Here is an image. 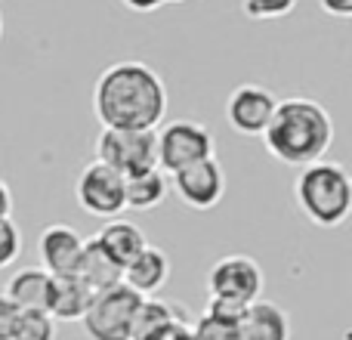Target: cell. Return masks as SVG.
<instances>
[{"label":"cell","mask_w":352,"mask_h":340,"mask_svg":"<svg viewBox=\"0 0 352 340\" xmlns=\"http://www.w3.org/2000/svg\"><path fill=\"white\" fill-rule=\"evenodd\" d=\"M93 115L102 127L158 130L167 115V87L146 62H115L96 78Z\"/></svg>","instance_id":"1"},{"label":"cell","mask_w":352,"mask_h":340,"mask_svg":"<svg viewBox=\"0 0 352 340\" xmlns=\"http://www.w3.org/2000/svg\"><path fill=\"white\" fill-rule=\"evenodd\" d=\"M263 146L275 161L297 170L324 161L328 149L334 146L331 111L306 96L281 99L272 115V124L263 134Z\"/></svg>","instance_id":"2"},{"label":"cell","mask_w":352,"mask_h":340,"mask_svg":"<svg viewBox=\"0 0 352 340\" xmlns=\"http://www.w3.org/2000/svg\"><path fill=\"white\" fill-rule=\"evenodd\" d=\"M294 201L318 229H337L352 217V173L337 161L300 167L294 180Z\"/></svg>","instance_id":"3"},{"label":"cell","mask_w":352,"mask_h":340,"mask_svg":"<svg viewBox=\"0 0 352 340\" xmlns=\"http://www.w3.org/2000/svg\"><path fill=\"white\" fill-rule=\"evenodd\" d=\"M142 294H136L130 285H115L96 291L90 310L84 316V331L90 340H133L136 312H140Z\"/></svg>","instance_id":"4"},{"label":"cell","mask_w":352,"mask_h":340,"mask_svg":"<svg viewBox=\"0 0 352 340\" xmlns=\"http://www.w3.org/2000/svg\"><path fill=\"white\" fill-rule=\"evenodd\" d=\"M96 161L121 176H140L158 167V134L155 130H115L102 127L96 136Z\"/></svg>","instance_id":"5"},{"label":"cell","mask_w":352,"mask_h":340,"mask_svg":"<svg viewBox=\"0 0 352 340\" xmlns=\"http://www.w3.org/2000/svg\"><path fill=\"white\" fill-rule=\"evenodd\" d=\"M217 155V140H213L210 127L201 121H170L158 130V167L167 176L179 173L182 167L204 161Z\"/></svg>","instance_id":"6"},{"label":"cell","mask_w":352,"mask_h":340,"mask_svg":"<svg viewBox=\"0 0 352 340\" xmlns=\"http://www.w3.org/2000/svg\"><path fill=\"white\" fill-rule=\"evenodd\" d=\"M74 198L80 211L99 220H115L127 211V176L102 161H90L74 180Z\"/></svg>","instance_id":"7"},{"label":"cell","mask_w":352,"mask_h":340,"mask_svg":"<svg viewBox=\"0 0 352 340\" xmlns=\"http://www.w3.org/2000/svg\"><path fill=\"white\" fill-rule=\"evenodd\" d=\"M263 269L254 257L229 254L219 257L207 273V294L210 300H229L238 306H250L263 294Z\"/></svg>","instance_id":"8"},{"label":"cell","mask_w":352,"mask_h":340,"mask_svg":"<svg viewBox=\"0 0 352 340\" xmlns=\"http://www.w3.org/2000/svg\"><path fill=\"white\" fill-rule=\"evenodd\" d=\"M170 189L192 211H213L226 195V170L217 161V155L195 161V164L182 167L179 173L170 176Z\"/></svg>","instance_id":"9"},{"label":"cell","mask_w":352,"mask_h":340,"mask_svg":"<svg viewBox=\"0 0 352 340\" xmlns=\"http://www.w3.org/2000/svg\"><path fill=\"white\" fill-rule=\"evenodd\" d=\"M275 109H278V99L272 96V90H266L263 84H241L226 99V121L235 134L263 140Z\"/></svg>","instance_id":"10"},{"label":"cell","mask_w":352,"mask_h":340,"mask_svg":"<svg viewBox=\"0 0 352 340\" xmlns=\"http://www.w3.org/2000/svg\"><path fill=\"white\" fill-rule=\"evenodd\" d=\"M84 248H87V238L65 223H53L37 235V257H41V266L47 269L53 279L78 275L80 260H84Z\"/></svg>","instance_id":"11"},{"label":"cell","mask_w":352,"mask_h":340,"mask_svg":"<svg viewBox=\"0 0 352 340\" xmlns=\"http://www.w3.org/2000/svg\"><path fill=\"white\" fill-rule=\"evenodd\" d=\"M241 340H291V319L272 300H256L238 322Z\"/></svg>","instance_id":"12"},{"label":"cell","mask_w":352,"mask_h":340,"mask_svg":"<svg viewBox=\"0 0 352 340\" xmlns=\"http://www.w3.org/2000/svg\"><path fill=\"white\" fill-rule=\"evenodd\" d=\"M170 279V257L161 248L148 244L133 263H127L124 269V285H130L142 297H158V291Z\"/></svg>","instance_id":"13"},{"label":"cell","mask_w":352,"mask_h":340,"mask_svg":"<svg viewBox=\"0 0 352 340\" xmlns=\"http://www.w3.org/2000/svg\"><path fill=\"white\" fill-rule=\"evenodd\" d=\"M53 285L56 279L43 266H25L6 281V297L19 306V310H47L53 300Z\"/></svg>","instance_id":"14"},{"label":"cell","mask_w":352,"mask_h":340,"mask_svg":"<svg viewBox=\"0 0 352 340\" xmlns=\"http://www.w3.org/2000/svg\"><path fill=\"white\" fill-rule=\"evenodd\" d=\"M96 242L127 269V263H133L142 251L148 248V238L133 220H124V217H115V220H105V226L96 232Z\"/></svg>","instance_id":"15"},{"label":"cell","mask_w":352,"mask_h":340,"mask_svg":"<svg viewBox=\"0 0 352 340\" xmlns=\"http://www.w3.org/2000/svg\"><path fill=\"white\" fill-rule=\"evenodd\" d=\"M93 297H96V291H93L80 275H62L53 285L50 316H53L56 322H84Z\"/></svg>","instance_id":"16"},{"label":"cell","mask_w":352,"mask_h":340,"mask_svg":"<svg viewBox=\"0 0 352 340\" xmlns=\"http://www.w3.org/2000/svg\"><path fill=\"white\" fill-rule=\"evenodd\" d=\"M78 275L93 288V291H105V288H115L124 281V266L96 242V235H93V238H87L84 260H80Z\"/></svg>","instance_id":"17"},{"label":"cell","mask_w":352,"mask_h":340,"mask_svg":"<svg viewBox=\"0 0 352 340\" xmlns=\"http://www.w3.org/2000/svg\"><path fill=\"white\" fill-rule=\"evenodd\" d=\"M170 195V180L161 167L146 170L140 176L127 180V207L130 211H155L164 204V198Z\"/></svg>","instance_id":"18"},{"label":"cell","mask_w":352,"mask_h":340,"mask_svg":"<svg viewBox=\"0 0 352 340\" xmlns=\"http://www.w3.org/2000/svg\"><path fill=\"white\" fill-rule=\"evenodd\" d=\"M179 312H182L179 306L167 304V300H161V297H142L140 312H136V325H133V340L148 337L152 331L164 328V325H170V322H188Z\"/></svg>","instance_id":"19"},{"label":"cell","mask_w":352,"mask_h":340,"mask_svg":"<svg viewBox=\"0 0 352 340\" xmlns=\"http://www.w3.org/2000/svg\"><path fill=\"white\" fill-rule=\"evenodd\" d=\"M12 340H56V319L47 310H25Z\"/></svg>","instance_id":"20"},{"label":"cell","mask_w":352,"mask_h":340,"mask_svg":"<svg viewBox=\"0 0 352 340\" xmlns=\"http://www.w3.org/2000/svg\"><path fill=\"white\" fill-rule=\"evenodd\" d=\"M297 10V0H241V12L248 19L266 22V19H285Z\"/></svg>","instance_id":"21"},{"label":"cell","mask_w":352,"mask_h":340,"mask_svg":"<svg viewBox=\"0 0 352 340\" xmlns=\"http://www.w3.org/2000/svg\"><path fill=\"white\" fill-rule=\"evenodd\" d=\"M19 254H22V232L12 223V217L0 220V269L12 266L19 260Z\"/></svg>","instance_id":"22"},{"label":"cell","mask_w":352,"mask_h":340,"mask_svg":"<svg viewBox=\"0 0 352 340\" xmlns=\"http://www.w3.org/2000/svg\"><path fill=\"white\" fill-rule=\"evenodd\" d=\"M192 331H195V340H241L238 325L219 322V319H213V316H204Z\"/></svg>","instance_id":"23"},{"label":"cell","mask_w":352,"mask_h":340,"mask_svg":"<svg viewBox=\"0 0 352 340\" xmlns=\"http://www.w3.org/2000/svg\"><path fill=\"white\" fill-rule=\"evenodd\" d=\"M19 316H22V310H19V306L12 304L6 294H0V340H12V337H16Z\"/></svg>","instance_id":"24"},{"label":"cell","mask_w":352,"mask_h":340,"mask_svg":"<svg viewBox=\"0 0 352 340\" xmlns=\"http://www.w3.org/2000/svg\"><path fill=\"white\" fill-rule=\"evenodd\" d=\"M142 340H195V331L188 322H170V325H164V328L152 331V334L142 337Z\"/></svg>","instance_id":"25"},{"label":"cell","mask_w":352,"mask_h":340,"mask_svg":"<svg viewBox=\"0 0 352 340\" xmlns=\"http://www.w3.org/2000/svg\"><path fill=\"white\" fill-rule=\"evenodd\" d=\"M318 6L334 19H352V0H318Z\"/></svg>","instance_id":"26"},{"label":"cell","mask_w":352,"mask_h":340,"mask_svg":"<svg viewBox=\"0 0 352 340\" xmlns=\"http://www.w3.org/2000/svg\"><path fill=\"white\" fill-rule=\"evenodd\" d=\"M121 3L133 12H155L164 6V0H121Z\"/></svg>","instance_id":"27"},{"label":"cell","mask_w":352,"mask_h":340,"mask_svg":"<svg viewBox=\"0 0 352 340\" xmlns=\"http://www.w3.org/2000/svg\"><path fill=\"white\" fill-rule=\"evenodd\" d=\"M12 213V192L3 180H0V220H10Z\"/></svg>","instance_id":"28"},{"label":"cell","mask_w":352,"mask_h":340,"mask_svg":"<svg viewBox=\"0 0 352 340\" xmlns=\"http://www.w3.org/2000/svg\"><path fill=\"white\" fill-rule=\"evenodd\" d=\"M164 3H186V0H164Z\"/></svg>","instance_id":"29"},{"label":"cell","mask_w":352,"mask_h":340,"mask_svg":"<svg viewBox=\"0 0 352 340\" xmlns=\"http://www.w3.org/2000/svg\"><path fill=\"white\" fill-rule=\"evenodd\" d=\"M0 37H3V16H0Z\"/></svg>","instance_id":"30"}]
</instances>
